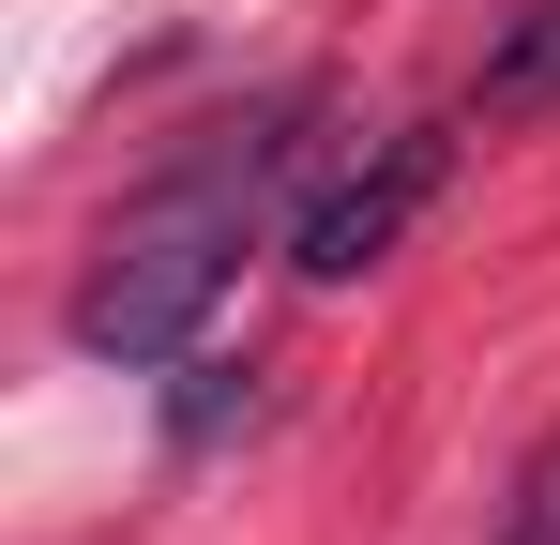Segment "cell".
<instances>
[{"mask_svg":"<svg viewBox=\"0 0 560 545\" xmlns=\"http://www.w3.org/2000/svg\"><path fill=\"white\" fill-rule=\"evenodd\" d=\"M288 121H303V106L212 121V152H183L152 197H121V228H106L92 272H77V349L92 363H183L197 349V318L228 303V272L258 243V197H273V167H288Z\"/></svg>","mask_w":560,"mask_h":545,"instance_id":"1","label":"cell"},{"mask_svg":"<svg viewBox=\"0 0 560 545\" xmlns=\"http://www.w3.org/2000/svg\"><path fill=\"white\" fill-rule=\"evenodd\" d=\"M440 182H455V137H440V121H394L364 167H334L318 197H303V228H288V272H303V288H364V272L394 258L424 212H440Z\"/></svg>","mask_w":560,"mask_h":545,"instance_id":"2","label":"cell"},{"mask_svg":"<svg viewBox=\"0 0 560 545\" xmlns=\"http://www.w3.org/2000/svg\"><path fill=\"white\" fill-rule=\"evenodd\" d=\"M469 106H485V121H546V106H560V0H530V15H515V31L485 46Z\"/></svg>","mask_w":560,"mask_h":545,"instance_id":"3","label":"cell"},{"mask_svg":"<svg viewBox=\"0 0 560 545\" xmlns=\"http://www.w3.org/2000/svg\"><path fill=\"white\" fill-rule=\"evenodd\" d=\"M500 545H560V425L530 440V469H515V500H500Z\"/></svg>","mask_w":560,"mask_h":545,"instance_id":"4","label":"cell"},{"mask_svg":"<svg viewBox=\"0 0 560 545\" xmlns=\"http://www.w3.org/2000/svg\"><path fill=\"white\" fill-rule=\"evenodd\" d=\"M243 394H258L243 363H183V394H167V440H212V425H228Z\"/></svg>","mask_w":560,"mask_h":545,"instance_id":"5","label":"cell"}]
</instances>
